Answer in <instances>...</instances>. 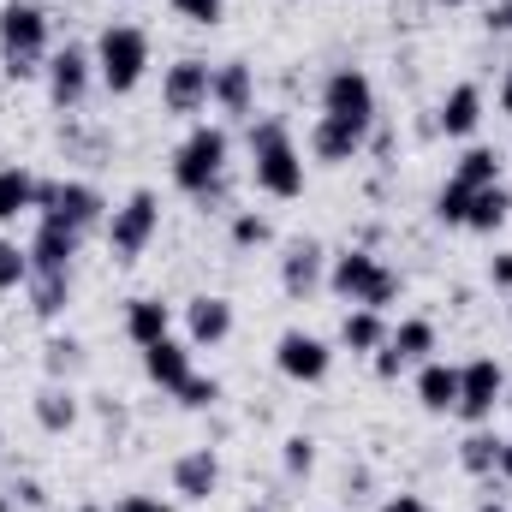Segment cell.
<instances>
[{"mask_svg":"<svg viewBox=\"0 0 512 512\" xmlns=\"http://www.w3.org/2000/svg\"><path fill=\"white\" fill-rule=\"evenodd\" d=\"M477 512H507V507H495V501H489V507H477Z\"/></svg>","mask_w":512,"mask_h":512,"instance_id":"43","label":"cell"},{"mask_svg":"<svg viewBox=\"0 0 512 512\" xmlns=\"http://www.w3.org/2000/svg\"><path fill=\"white\" fill-rule=\"evenodd\" d=\"M221 399V382L215 376H191V382L179 387V405H191V411H203V405H215Z\"/></svg>","mask_w":512,"mask_h":512,"instance_id":"33","label":"cell"},{"mask_svg":"<svg viewBox=\"0 0 512 512\" xmlns=\"http://www.w3.org/2000/svg\"><path fill=\"white\" fill-rule=\"evenodd\" d=\"M382 512H429V507H423V501H417V495H393V501H387Z\"/></svg>","mask_w":512,"mask_h":512,"instance_id":"39","label":"cell"},{"mask_svg":"<svg viewBox=\"0 0 512 512\" xmlns=\"http://www.w3.org/2000/svg\"><path fill=\"white\" fill-rule=\"evenodd\" d=\"M60 304H66V274H36V310L54 316Z\"/></svg>","mask_w":512,"mask_h":512,"instance_id":"32","label":"cell"},{"mask_svg":"<svg viewBox=\"0 0 512 512\" xmlns=\"http://www.w3.org/2000/svg\"><path fill=\"white\" fill-rule=\"evenodd\" d=\"M340 346H346V352H382L387 346L382 310H364V304H358V310L340 322Z\"/></svg>","mask_w":512,"mask_h":512,"instance_id":"23","label":"cell"},{"mask_svg":"<svg viewBox=\"0 0 512 512\" xmlns=\"http://www.w3.org/2000/svg\"><path fill=\"white\" fill-rule=\"evenodd\" d=\"M501 393H507L501 364H495V358H471V364L459 370V405H453V411H459L465 423H483V417H495Z\"/></svg>","mask_w":512,"mask_h":512,"instance_id":"8","label":"cell"},{"mask_svg":"<svg viewBox=\"0 0 512 512\" xmlns=\"http://www.w3.org/2000/svg\"><path fill=\"white\" fill-rule=\"evenodd\" d=\"M143 66H149V36L137 24H108L102 42H96V72L114 96H126L143 84Z\"/></svg>","mask_w":512,"mask_h":512,"instance_id":"5","label":"cell"},{"mask_svg":"<svg viewBox=\"0 0 512 512\" xmlns=\"http://www.w3.org/2000/svg\"><path fill=\"white\" fill-rule=\"evenodd\" d=\"M495 471H501V477L512 483V441H501V465H495Z\"/></svg>","mask_w":512,"mask_h":512,"instance_id":"41","label":"cell"},{"mask_svg":"<svg viewBox=\"0 0 512 512\" xmlns=\"http://www.w3.org/2000/svg\"><path fill=\"white\" fill-rule=\"evenodd\" d=\"M322 114L352 120V126L370 131V120H376V84H370L358 66H340V72L322 84Z\"/></svg>","mask_w":512,"mask_h":512,"instance_id":"7","label":"cell"},{"mask_svg":"<svg viewBox=\"0 0 512 512\" xmlns=\"http://www.w3.org/2000/svg\"><path fill=\"white\" fill-rule=\"evenodd\" d=\"M78 512H102V507H78Z\"/></svg>","mask_w":512,"mask_h":512,"instance_id":"45","label":"cell"},{"mask_svg":"<svg viewBox=\"0 0 512 512\" xmlns=\"http://www.w3.org/2000/svg\"><path fill=\"white\" fill-rule=\"evenodd\" d=\"M477 120H483V90H477V84H459V90L441 102V131H447V137H471Z\"/></svg>","mask_w":512,"mask_h":512,"instance_id":"21","label":"cell"},{"mask_svg":"<svg viewBox=\"0 0 512 512\" xmlns=\"http://www.w3.org/2000/svg\"><path fill=\"white\" fill-rule=\"evenodd\" d=\"M417 399H423V411H453L459 405V370L453 364H423Z\"/></svg>","mask_w":512,"mask_h":512,"instance_id":"22","label":"cell"},{"mask_svg":"<svg viewBox=\"0 0 512 512\" xmlns=\"http://www.w3.org/2000/svg\"><path fill=\"white\" fill-rule=\"evenodd\" d=\"M215 483H221V459H215L209 447H197V453H185V459L173 465V489H179L185 501H209Z\"/></svg>","mask_w":512,"mask_h":512,"instance_id":"17","label":"cell"},{"mask_svg":"<svg viewBox=\"0 0 512 512\" xmlns=\"http://www.w3.org/2000/svg\"><path fill=\"white\" fill-rule=\"evenodd\" d=\"M459 459H465V471H477V477H489V471L501 465V441H495V435H471V441L459 447Z\"/></svg>","mask_w":512,"mask_h":512,"instance_id":"29","label":"cell"},{"mask_svg":"<svg viewBox=\"0 0 512 512\" xmlns=\"http://www.w3.org/2000/svg\"><path fill=\"white\" fill-rule=\"evenodd\" d=\"M36 203V179L24 167H0V221H18Z\"/></svg>","mask_w":512,"mask_h":512,"instance_id":"24","label":"cell"},{"mask_svg":"<svg viewBox=\"0 0 512 512\" xmlns=\"http://www.w3.org/2000/svg\"><path fill=\"white\" fill-rule=\"evenodd\" d=\"M167 328H173V310H167L161 298H131L126 334L137 340V346H155V340H167Z\"/></svg>","mask_w":512,"mask_h":512,"instance_id":"20","label":"cell"},{"mask_svg":"<svg viewBox=\"0 0 512 512\" xmlns=\"http://www.w3.org/2000/svg\"><path fill=\"white\" fill-rule=\"evenodd\" d=\"M429 352H435V328H429V322H399V328L387 334V346L376 352V370H382V376H399V370L423 364Z\"/></svg>","mask_w":512,"mask_h":512,"instance_id":"12","label":"cell"},{"mask_svg":"<svg viewBox=\"0 0 512 512\" xmlns=\"http://www.w3.org/2000/svg\"><path fill=\"white\" fill-rule=\"evenodd\" d=\"M233 239H239V245H268V221H262V215H239V221H233Z\"/></svg>","mask_w":512,"mask_h":512,"instance_id":"35","label":"cell"},{"mask_svg":"<svg viewBox=\"0 0 512 512\" xmlns=\"http://www.w3.org/2000/svg\"><path fill=\"white\" fill-rule=\"evenodd\" d=\"M120 512H167V507H161L155 495H126V501H120Z\"/></svg>","mask_w":512,"mask_h":512,"instance_id":"37","label":"cell"},{"mask_svg":"<svg viewBox=\"0 0 512 512\" xmlns=\"http://www.w3.org/2000/svg\"><path fill=\"white\" fill-rule=\"evenodd\" d=\"M489 280H495V286H512V251L489 262Z\"/></svg>","mask_w":512,"mask_h":512,"instance_id":"38","label":"cell"},{"mask_svg":"<svg viewBox=\"0 0 512 512\" xmlns=\"http://www.w3.org/2000/svg\"><path fill=\"white\" fill-rule=\"evenodd\" d=\"M507 215H512L507 185H489V191H477V197H471V221H465V227H477V233H495Z\"/></svg>","mask_w":512,"mask_h":512,"instance_id":"27","label":"cell"},{"mask_svg":"<svg viewBox=\"0 0 512 512\" xmlns=\"http://www.w3.org/2000/svg\"><path fill=\"white\" fill-rule=\"evenodd\" d=\"M173 12H179L185 24H215V18L227 12V0H173Z\"/></svg>","mask_w":512,"mask_h":512,"instance_id":"34","label":"cell"},{"mask_svg":"<svg viewBox=\"0 0 512 512\" xmlns=\"http://www.w3.org/2000/svg\"><path fill=\"white\" fill-rule=\"evenodd\" d=\"M36 203H42V221L72 227V233H84V227H96V221H102V197H96L90 185H78V179L36 185Z\"/></svg>","mask_w":512,"mask_h":512,"instance_id":"6","label":"cell"},{"mask_svg":"<svg viewBox=\"0 0 512 512\" xmlns=\"http://www.w3.org/2000/svg\"><path fill=\"white\" fill-rule=\"evenodd\" d=\"M251 161H256V185L268 197H298L304 191V161H298V149H292L280 120L251 126Z\"/></svg>","mask_w":512,"mask_h":512,"instance_id":"1","label":"cell"},{"mask_svg":"<svg viewBox=\"0 0 512 512\" xmlns=\"http://www.w3.org/2000/svg\"><path fill=\"white\" fill-rule=\"evenodd\" d=\"M191 346H221L233 334V304L227 298H191Z\"/></svg>","mask_w":512,"mask_h":512,"instance_id":"19","label":"cell"},{"mask_svg":"<svg viewBox=\"0 0 512 512\" xmlns=\"http://www.w3.org/2000/svg\"><path fill=\"white\" fill-rule=\"evenodd\" d=\"M221 167H227V131L197 126L179 143V155H173V185L191 191V197H209V191L221 185Z\"/></svg>","mask_w":512,"mask_h":512,"instance_id":"4","label":"cell"},{"mask_svg":"<svg viewBox=\"0 0 512 512\" xmlns=\"http://www.w3.org/2000/svg\"><path fill=\"white\" fill-rule=\"evenodd\" d=\"M453 179L471 185V191H489V185H501V155H495V149H465Z\"/></svg>","mask_w":512,"mask_h":512,"instance_id":"25","label":"cell"},{"mask_svg":"<svg viewBox=\"0 0 512 512\" xmlns=\"http://www.w3.org/2000/svg\"><path fill=\"white\" fill-rule=\"evenodd\" d=\"M24 280H30V251H18L12 239H0V292H12Z\"/></svg>","mask_w":512,"mask_h":512,"instance_id":"30","label":"cell"},{"mask_svg":"<svg viewBox=\"0 0 512 512\" xmlns=\"http://www.w3.org/2000/svg\"><path fill=\"white\" fill-rule=\"evenodd\" d=\"M36 417H42L48 429H72V417H78V405H72V393H60V387H48V393H42V405H36Z\"/></svg>","mask_w":512,"mask_h":512,"instance_id":"31","label":"cell"},{"mask_svg":"<svg viewBox=\"0 0 512 512\" xmlns=\"http://www.w3.org/2000/svg\"><path fill=\"white\" fill-rule=\"evenodd\" d=\"M0 512H12V507H6V501H0Z\"/></svg>","mask_w":512,"mask_h":512,"instance_id":"46","label":"cell"},{"mask_svg":"<svg viewBox=\"0 0 512 512\" xmlns=\"http://www.w3.org/2000/svg\"><path fill=\"white\" fill-rule=\"evenodd\" d=\"M471 197H477V191L453 179V185H441V197H435V215H441L447 227H465V221H471Z\"/></svg>","mask_w":512,"mask_h":512,"instance_id":"28","label":"cell"},{"mask_svg":"<svg viewBox=\"0 0 512 512\" xmlns=\"http://www.w3.org/2000/svg\"><path fill=\"white\" fill-rule=\"evenodd\" d=\"M310 149H316V161H352V155L364 149V126L322 114V120H316V131H310Z\"/></svg>","mask_w":512,"mask_h":512,"instance_id":"18","label":"cell"},{"mask_svg":"<svg viewBox=\"0 0 512 512\" xmlns=\"http://www.w3.org/2000/svg\"><path fill=\"white\" fill-rule=\"evenodd\" d=\"M328 286H334L346 304H364V310H387V304L399 298V274H387V268H382L370 251L334 256V268H328Z\"/></svg>","mask_w":512,"mask_h":512,"instance_id":"3","label":"cell"},{"mask_svg":"<svg viewBox=\"0 0 512 512\" xmlns=\"http://www.w3.org/2000/svg\"><path fill=\"white\" fill-rule=\"evenodd\" d=\"M84 90H90V54L84 48H60L48 60V96L60 108H72V102H84Z\"/></svg>","mask_w":512,"mask_h":512,"instance_id":"13","label":"cell"},{"mask_svg":"<svg viewBox=\"0 0 512 512\" xmlns=\"http://www.w3.org/2000/svg\"><path fill=\"white\" fill-rule=\"evenodd\" d=\"M0 54H6V72L12 78L42 72V54H48V18H42V6L12 0L0 12Z\"/></svg>","mask_w":512,"mask_h":512,"instance_id":"2","label":"cell"},{"mask_svg":"<svg viewBox=\"0 0 512 512\" xmlns=\"http://www.w3.org/2000/svg\"><path fill=\"white\" fill-rule=\"evenodd\" d=\"M501 114L512 120V72H507V84H501Z\"/></svg>","mask_w":512,"mask_h":512,"instance_id":"42","label":"cell"},{"mask_svg":"<svg viewBox=\"0 0 512 512\" xmlns=\"http://www.w3.org/2000/svg\"><path fill=\"white\" fill-rule=\"evenodd\" d=\"M310 465H316V447H310L304 435H292V441H286V471L298 477V471H310Z\"/></svg>","mask_w":512,"mask_h":512,"instance_id":"36","label":"cell"},{"mask_svg":"<svg viewBox=\"0 0 512 512\" xmlns=\"http://www.w3.org/2000/svg\"><path fill=\"white\" fill-rule=\"evenodd\" d=\"M155 227H161V203L149 197V191H131L126 209H114V227H108V245L120 256H137L149 239H155Z\"/></svg>","mask_w":512,"mask_h":512,"instance_id":"9","label":"cell"},{"mask_svg":"<svg viewBox=\"0 0 512 512\" xmlns=\"http://www.w3.org/2000/svg\"><path fill=\"white\" fill-rule=\"evenodd\" d=\"M274 364H280V376H292V382H322V376H328V364H334V352H328L316 334L292 328V334H280Z\"/></svg>","mask_w":512,"mask_h":512,"instance_id":"10","label":"cell"},{"mask_svg":"<svg viewBox=\"0 0 512 512\" xmlns=\"http://www.w3.org/2000/svg\"><path fill=\"white\" fill-rule=\"evenodd\" d=\"M280 280H286V292H310V286L322 280V251H316V245H292Z\"/></svg>","mask_w":512,"mask_h":512,"instance_id":"26","label":"cell"},{"mask_svg":"<svg viewBox=\"0 0 512 512\" xmlns=\"http://www.w3.org/2000/svg\"><path fill=\"white\" fill-rule=\"evenodd\" d=\"M78 239H84V233L42 221L36 245H30V274H66V268H72V256H78Z\"/></svg>","mask_w":512,"mask_h":512,"instance_id":"16","label":"cell"},{"mask_svg":"<svg viewBox=\"0 0 512 512\" xmlns=\"http://www.w3.org/2000/svg\"><path fill=\"white\" fill-rule=\"evenodd\" d=\"M209 102L221 108V114H251L256 102V78L245 60H227V66H215V78H209Z\"/></svg>","mask_w":512,"mask_h":512,"instance_id":"14","label":"cell"},{"mask_svg":"<svg viewBox=\"0 0 512 512\" xmlns=\"http://www.w3.org/2000/svg\"><path fill=\"white\" fill-rule=\"evenodd\" d=\"M441 6H465V0H441Z\"/></svg>","mask_w":512,"mask_h":512,"instance_id":"44","label":"cell"},{"mask_svg":"<svg viewBox=\"0 0 512 512\" xmlns=\"http://www.w3.org/2000/svg\"><path fill=\"white\" fill-rule=\"evenodd\" d=\"M143 370H149V382H155V387L179 393V387L191 382V346H179V340L167 334V340L143 346Z\"/></svg>","mask_w":512,"mask_h":512,"instance_id":"15","label":"cell"},{"mask_svg":"<svg viewBox=\"0 0 512 512\" xmlns=\"http://www.w3.org/2000/svg\"><path fill=\"white\" fill-rule=\"evenodd\" d=\"M209 66L203 60H179V66H167V78H161V102H167V114H197V108H209Z\"/></svg>","mask_w":512,"mask_h":512,"instance_id":"11","label":"cell"},{"mask_svg":"<svg viewBox=\"0 0 512 512\" xmlns=\"http://www.w3.org/2000/svg\"><path fill=\"white\" fill-rule=\"evenodd\" d=\"M489 24H495V30H512V0H501V6L489 12Z\"/></svg>","mask_w":512,"mask_h":512,"instance_id":"40","label":"cell"}]
</instances>
